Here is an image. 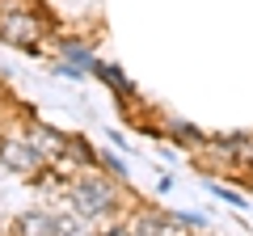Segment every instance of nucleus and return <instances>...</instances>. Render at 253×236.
<instances>
[{"label":"nucleus","mask_w":253,"mask_h":236,"mask_svg":"<svg viewBox=\"0 0 253 236\" xmlns=\"http://www.w3.org/2000/svg\"><path fill=\"white\" fill-rule=\"evenodd\" d=\"M76 207H81L84 215H101V211L110 207V186H101V182H84L81 190H76Z\"/></svg>","instance_id":"nucleus-2"},{"label":"nucleus","mask_w":253,"mask_h":236,"mask_svg":"<svg viewBox=\"0 0 253 236\" xmlns=\"http://www.w3.org/2000/svg\"><path fill=\"white\" fill-rule=\"evenodd\" d=\"M34 34H38V26L30 17H0V38H9V42L34 46Z\"/></svg>","instance_id":"nucleus-3"},{"label":"nucleus","mask_w":253,"mask_h":236,"mask_svg":"<svg viewBox=\"0 0 253 236\" xmlns=\"http://www.w3.org/2000/svg\"><path fill=\"white\" fill-rule=\"evenodd\" d=\"M0 160L9 164L13 173H34L38 164H42V156H38L30 144H17V139H4V144H0Z\"/></svg>","instance_id":"nucleus-1"},{"label":"nucleus","mask_w":253,"mask_h":236,"mask_svg":"<svg viewBox=\"0 0 253 236\" xmlns=\"http://www.w3.org/2000/svg\"><path fill=\"white\" fill-rule=\"evenodd\" d=\"M97 72H101V76H106V84H114V89H126V76H123V72H118V68H110V64H101V68H97Z\"/></svg>","instance_id":"nucleus-5"},{"label":"nucleus","mask_w":253,"mask_h":236,"mask_svg":"<svg viewBox=\"0 0 253 236\" xmlns=\"http://www.w3.org/2000/svg\"><path fill=\"white\" fill-rule=\"evenodd\" d=\"M17 228L21 236H51L55 232V219H46V215H17Z\"/></svg>","instance_id":"nucleus-4"},{"label":"nucleus","mask_w":253,"mask_h":236,"mask_svg":"<svg viewBox=\"0 0 253 236\" xmlns=\"http://www.w3.org/2000/svg\"><path fill=\"white\" fill-rule=\"evenodd\" d=\"M55 232L59 236H81L76 232V219H55Z\"/></svg>","instance_id":"nucleus-6"}]
</instances>
